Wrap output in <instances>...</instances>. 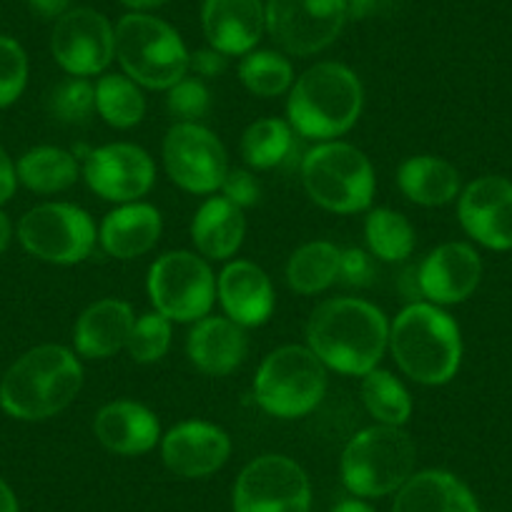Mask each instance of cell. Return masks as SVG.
I'll return each instance as SVG.
<instances>
[{
  "label": "cell",
  "instance_id": "cell-1",
  "mask_svg": "<svg viewBox=\"0 0 512 512\" xmlns=\"http://www.w3.org/2000/svg\"><path fill=\"white\" fill-rule=\"evenodd\" d=\"M309 349L324 367L364 377L390 347V324L382 309L357 297H334L319 304L307 324Z\"/></svg>",
  "mask_w": 512,
  "mask_h": 512
},
{
  "label": "cell",
  "instance_id": "cell-2",
  "mask_svg": "<svg viewBox=\"0 0 512 512\" xmlns=\"http://www.w3.org/2000/svg\"><path fill=\"white\" fill-rule=\"evenodd\" d=\"M81 387L76 354L61 344H41L11 364L0 382V407L16 420L41 422L66 410Z\"/></svg>",
  "mask_w": 512,
  "mask_h": 512
},
{
  "label": "cell",
  "instance_id": "cell-3",
  "mask_svg": "<svg viewBox=\"0 0 512 512\" xmlns=\"http://www.w3.org/2000/svg\"><path fill=\"white\" fill-rule=\"evenodd\" d=\"M362 103V83L352 68L337 61L317 63L289 91V126L302 139L334 141L357 123Z\"/></svg>",
  "mask_w": 512,
  "mask_h": 512
},
{
  "label": "cell",
  "instance_id": "cell-4",
  "mask_svg": "<svg viewBox=\"0 0 512 512\" xmlns=\"http://www.w3.org/2000/svg\"><path fill=\"white\" fill-rule=\"evenodd\" d=\"M390 349L407 377L427 387H440L460 369V327L437 304L412 302L390 327Z\"/></svg>",
  "mask_w": 512,
  "mask_h": 512
},
{
  "label": "cell",
  "instance_id": "cell-5",
  "mask_svg": "<svg viewBox=\"0 0 512 512\" xmlns=\"http://www.w3.org/2000/svg\"><path fill=\"white\" fill-rule=\"evenodd\" d=\"M417 447L402 427L374 425L357 432L342 452V482L354 497H384L415 475Z\"/></svg>",
  "mask_w": 512,
  "mask_h": 512
},
{
  "label": "cell",
  "instance_id": "cell-6",
  "mask_svg": "<svg viewBox=\"0 0 512 512\" xmlns=\"http://www.w3.org/2000/svg\"><path fill=\"white\" fill-rule=\"evenodd\" d=\"M116 58L131 81L151 91H169L189 71V51L176 28L149 13L118 21Z\"/></svg>",
  "mask_w": 512,
  "mask_h": 512
},
{
  "label": "cell",
  "instance_id": "cell-7",
  "mask_svg": "<svg viewBox=\"0 0 512 512\" xmlns=\"http://www.w3.org/2000/svg\"><path fill=\"white\" fill-rule=\"evenodd\" d=\"M327 392V367L309 347L274 349L254 377V397L267 415L297 420L317 410Z\"/></svg>",
  "mask_w": 512,
  "mask_h": 512
},
{
  "label": "cell",
  "instance_id": "cell-8",
  "mask_svg": "<svg viewBox=\"0 0 512 512\" xmlns=\"http://www.w3.org/2000/svg\"><path fill=\"white\" fill-rule=\"evenodd\" d=\"M302 184L309 199L334 214H357L372 206V161L357 146L322 141L302 159Z\"/></svg>",
  "mask_w": 512,
  "mask_h": 512
},
{
  "label": "cell",
  "instance_id": "cell-9",
  "mask_svg": "<svg viewBox=\"0 0 512 512\" xmlns=\"http://www.w3.org/2000/svg\"><path fill=\"white\" fill-rule=\"evenodd\" d=\"M149 297L159 314L171 322H199L216 302V277L204 256L194 251H169L149 269Z\"/></svg>",
  "mask_w": 512,
  "mask_h": 512
},
{
  "label": "cell",
  "instance_id": "cell-10",
  "mask_svg": "<svg viewBox=\"0 0 512 512\" xmlns=\"http://www.w3.org/2000/svg\"><path fill=\"white\" fill-rule=\"evenodd\" d=\"M18 239L23 249L41 262L71 264L88 259L96 246V224L76 204H41L28 211L18 224Z\"/></svg>",
  "mask_w": 512,
  "mask_h": 512
},
{
  "label": "cell",
  "instance_id": "cell-11",
  "mask_svg": "<svg viewBox=\"0 0 512 512\" xmlns=\"http://www.w3.org/2000/svg\"><path fill=\"white\" fill-rule=\"evenodd\" d=\"M234 512H309L312 485L302 465L284 455H262L239 472Z\"/></svg>",
  "mask_w": 512,
  "mask_h": 512
},
{
  "label": "cell",
  "instance_id": "cell-12",
  "mask_svg": "<svg viewBox=\"0 0 512 512\" xmlns=\"http://www.w3.org/2000/svg\"><path fill=\"white\" fill-rule=\"evenodd\" d=\"M344 23V0H267V31L289 56L324 51L337 41Z\"/></svg>",
  "mask_w": 512,
  "mask_h": 512
},
{
  "label": "cell",
  "instance_id": "cell-13",
  "mask_svg": "<svg viewBox=\"0 0 512 512\" xmlns=\"http://www.w3.org/2000/svg\"><path fill=\"white\" fill-rule=\"evenodd\" d=\"M164 166L189 194H214L229 174L226 149L201 123H174L164 139Z\"/></svg>",
  "mask_w": 512,
  "mask_h": 512
},
{
  "label": "cell",
  "instance_id": "cell-14",
  "mask_svg": "<svg viewBox=\"0 0 512 512\" xmlns=\"http://www.w3.org/2000/svg\"><path fill=\"white\" fill-rule=\"evenodd\" d=\"M51 51L58 66L71 76H98L116 58V28L93 8H71L56 21Z\"/></svg>",
  "mask_w": 512,
  "mask_h": 512
},
{
  "label": "cell",
  "instance_id": "cell-15",
  "mask_svg": "<svg viewBox=\"0 0 512 512\" xmlns=\"http://www.w3.org/2000/svg\"><path fill=\"white\" fill-rule=\"evenodd\" d=\"M83 179L101 199L131 204L154 189V159L136 144H106L88 151Z\"/></svg>",
  "mask_w": 512,
  "mask_h": 512
},
{
  "label": "cell",
  "instance_id": "cell-16",
  "mask_svg": "<svg viewBox=\"0 0 512 512\" xmlns=\"http://www.w3.org/2000/svg\"><path fill=\"white\" fill-rule=\"evenodd\" d=\"M460 224L477 244L492 251L512 249V181L480 176L460 194Z\"/></svg>",
  "mask_w": 512,
  "mask_h": 512
},
{
  "label": "cell",
  "instance_id": "cell-17",
  "mask_svg": "<svg viewBox=\"0 0 512 512\" xmlns=\"http://www.w3.org/2000/svg\"><path fill=\"white\" fill-rule=\"evenodd\" d=\"M417 279L422 297L430 304H460L480 287L482 259L465 241H447L422 259Z\"/></svg>",
  "mask_w": 512,
  "mask_h": 512
},
{
  "label": "cell",
  "instance_id": "cell-18",
  "mask_svg": "<svg viewBox=\"0 0 512 512\" xmlns=\"http://www.w3.org/2000/svg\"><path fill=\"white\" fill-rule=\"evenodd\" d=\"M231 455V440L219 425L186 420L161 437L164 465L184 480H199L219 472Z\"/></svg>",
  "mask_w": 512,
  "mask_h": 512
},
{
  "label": "cell",
  "instance_id": "cell-19",
  "mask_svg": "<svg viewBox=\"0 0 512 512\" xmlns=\"http://www.w3.org/2000/svg\"><path fill=\"white\" fill-rule=\"evenodd\" d=\"M201 26L211 48L224 56H246L267 31L264 0H204Z\"/></svg>",
  "mask_w": 512,
  "mask_h": 512
},
{
  "label": "cell",
  "instance_id": "cell-20",
  "mask_svg": "<svg viewBox=\"0 0 512 512\" xmlns=\"http://www.w3.org/2000/svg\"><path fill=\"white\" fill-rule=\"evenodd\" d=\"M216 294L224 307L226 317L239 327H262L274 314L272 279L262 267L246 259H236L224 267L216 279Z\"/></svg>",
  "mask_w": 512,
  "mask_h": 512
},
{
  "label": "cell",
  "instance_id": "cell-21",
  "mask_svg": "<svg viewBox=\"0 0 512 512\" xmlns=\"http://www.w3.org/2000/svg\"><path fill=\"white\" fill-rule=\"evenodd\" d=\"M98 442L113 455H146L161 442L159 417L134 400H116L101 407L93 420Z\"/></svg>",
  "mask_w": 512,
  "mask_h": 512
},
{
  "label": "cell",
  "instance_id": "cell-22",
  "mask_svg": "<svg viewBox=\"0 0 512 512\" xmlns=\"http://www.w3.org/2000/svg\"><path fill=\"white\" fill-rule=\"evenodd\" d=\"M246 352H249V342H246L244 327L231 322L229 317L199 319L186 339L189 362L209 377H226L234 372L246 359Z\"/></svg>",
  "mask_w": 512,
  "mask_h": 512
},
{
  "label": "cell",
  "instance_id": "cell-23",
  "mask_svg": "<svg viewBox=\"0 0 512 512\" xmlns=\"http://www.w3.org/2000/svg\"><path fill=\"white\" fill-rule=\"evenodd\" d=\"M161 229H164V221L156 206L131 201V204H121L118 209L108 211L98 229V241L106 254L128 262V259L149 254L159 244Z\"/></svg>",
  "mask_w": 512,
  "mask_h": 512
},
{
  "label": "cell",
  "instance_id": "cell-24",
  "mask_svg": "<svg viewBox=\"0 0 512 512\" xmlns=\"http://www.w3.org/2000/svg\"><path fill=\"white\" fill-rule=\"evenodd\" d=\"M134 322V309H131V304L121 302V299L93 302L73 327L76 352L86 359L113 357L118 349H126Z\"/></svg>",
  "mask_w": 512,
  "mask_h": 512
},
{
  "label": "cell",
  "instance_id": "cell-25",
  "mask_svg": "<svg viewBox=\"0 0 512 512\" xmlns=\"http://www.w3.org/2000/svg\"><path fill=\"white\" fill-rule=\"evenodd\" d=\"M392 512H480V505L452 472L422 470L397 490Z\"/></svg>",
  "mask_w": 512,
  "mask_h": 512
},
{
  "label": "cell",
  "instance_id": "cell-26",
  "mask_svg": "<svg viewBox=\"0 0 512 512\" xmlns=\"http://www.w3.org/2000/svg\"><path fill=\"white\" fill-rule=\"evenodd\" d=\"M246 234V221L239 206L226 196H211L191 221V241L196 251L214 262H226L239 251Z\"/></svg>",
  "mask_w": 512,
  "mask_h": 512
},
{
  "label": "cell",
  "instance_id": "cell-27",
  "mask_svg": "<svg viewBox=\"0 0 512 512\" xmlns=\"http://www.w3.org/2000/svg\"><path fill=\"white\" fill-rule=\"evenodd\" d=\"M400 191L420 206H445L460 196V171L437 156H412L397 171Z\"/></svg>",
  "mask_w": 512,
  "mask_h": 512
},
{
  "label": "cell",
  "instance_id": "cell-28",
  "mask_svg": "<svg viewBox=\"0 0 512 512\" xmlns=\"http://www.w3.org/2000/svg\"><path fill=\"white\" fill-rule=\"evenodd\" d=\"M18 181L36 194H58L78 181V161L71 151L56 146H36L21 156L16 166Z\"/></svg>",
  "mask_w": 512,
  "mask_h": 512
},
{
  "label": "cell",
  "instance_id": "cell-29",
  "mask_svg": "<svg viewBox=\"0 0 512 512\" xmlns=\"http://www.w3.org/2000/svg\"><path fill=\"white\" fill-rule=\"evenodd\" d=\"M297 139L289 121L282 118H259L249 123L241 136V156L256 171H267L292 161Z\"/></svg>",
  "mask_w": 512,
  "mask_h": 512
},
{
  "label": "cell",
  "instance_id": "cell-30",
  "mask_svg": "<svg viewBox=\"0 0 512 512\" xmlns=\"http://www.w3.org/2000/svg\"><path fill=\"white\" fill-rule=\"evenodd\" d=\"M342 249L332 241H309L299 246L287 264V284L297 294H319L339 279Z\"/></svg>",
  "mask_w": 512,
  "mask_h": 512
},
{
  "label": "cell",
  "instance_id": "cell-31",
  "mask_svg": "<svg viewBox=\"0 0 512 512\" xmlns=\"http://www.w3.org/2000/svg\"><path fill=\"white\" fill-rule=\"evenodd\" d=\"M96 111L108 126L134 128L146 116V98L126 73H106L96 83Z\"/></svg>",
  "mask_w": 512,
  "mask_h": 512
},
{
  "label": "cell",
  "instance_id": "cell-32",
  "mask_svg": "<svg viewBox=\"0 0 512 512\" xmlns=\"http://www.w3.org/2000/svg\"><path fill=\"white\" fill-rule=\"evenodd\" d=\"M369 254L379 262H405L415 251V229L395 209H372L364 221Z\"/></svg>",
  "mask_w": 512,
  "mask_h": 512
},
{
  "label": "cell",
  "instance_id": "cell-33",
  "mask_svg": "<svg viewBox=\"0 0 512 512\" xmlns=\"http://www.w3.org/2000/svg\"><path fill=\"white\" fill-rule=\"evenodd\" d=\"M362 402L379 425L405 427L412 417V397L405 384L387 369H372L362 377Z\"/></svg>",
  "mask_w": 512,
  "mask_h": 512
},
{
  "label": "cell",
  "instance_id": "cell-34",
  "mask_svg": "<svg viewBox=\"0 0 512 512\" xmlns=\"http://www.w3.org/2000/svg\"><path fill=\"white\" fill-rule=\"evenodd\" d=\"M239 78L246 91L259 98H274L292 91L294 68L277 51H251L241 58Z\"/></svg>",
  "mask_w": 512,
  "mask_h": 512
},
{
  "label": "cell",
  "instance_id": "cell-35",
  "mask_svg": "<svg viewBox=\"0 0 512 512\" xmlns=\"http://www.w3.org/2000/svg\"><path fill=\"white\" fill-rule=\"evenodd\" d=\"M171 347V319L159 312H146L131 327L126 352L139 364H154L166 357Z\"/></svg>",
  "mask_w": 512,
  "mask_h": 512
},
{
  "label": "cell",
  "instance_id": "cell-36",
  "mask_svg": "<svg viewBox=\"0 0 512 512\" xmlns=\"http://www.w3.org/2000/svg\"><path fill=\"white\" fill-rule=\"evenodd\" d=\"M93 111H96V86H91L86 78H66L48 96V113L68 126L88 123Z\"/></svg>",
  "mask_w": 512,
  "mask_h": 512
},
{
  "label": "cell",
  "instance_id": "cell-37",
  "mask_svg": "<svg viewBox=\"0 0 512 512\" xmlns=\"http://www.w3.org/2000/svg\"><path fill=\"white\" fill-rule=\"evenodd\" d=\"M166 108L179 123H199L211 108V93L204 81L196 76H184L179 83L169 88Z\"/></svg>",
  "mask_w": 512,
  "mask_h": 512
},
{
  "label": "cell",
  "instance_id": "cell-38",
  "mask_svg": "<svg viewBox=\"0 0 512 512\" xmlns=\"http://www.w3.org/2000/svg\"><path fill=\"white\" fill-rule=\"evenodd\" d=\"M28 83V56L21 43L0 36V108L21 98Z\"/></svg>",
  "mask_w": 512,
  "mask_h": 512
},
{
  "label": "cell",
  "instance_id": "cell-39",
  "mask_svg": "<svg viewBox=\"0 0 512 512\" xmlns=\"http://www.w3.org/2000/svg\"><path fill=\"white\" fill-rule=\"evenodd\" d=\"M377 277L374 269V256L367 254L364 249H344L339 256V279L337 282L347 284V287H369Z\"/></svg>",
  "mask_w": 512,
  "mask_h": 512
},
{
  "label": "cell",
  "instance_id": "cell-40",
  "mask_svg": "<svg viewBox=\"0 0 512 512\" xmlns=\"http://www.w3.org/2000/svg\"><path fill=\"white\" fill-rule=\"evenodd\" d=\"M221 191L229 201H234L239 209H249L262 201V186L256 181V176L246 169H229Z\"/></svg>",
  "mask_w": 512,
  "mask_h": 512
},
{
  "label": "cell",
  "instance_id": "cell-41",
  "mask_svg": "<svg viewBox=\"0 0 512 512\" xmlns=\"http://www.w3.org/2000/svg\"><path fill=\"white\" fill-rule=\"evenodd\" d=\"M229 56H224L221 51L216 48H199V51L189 53V68L196 73L199 78H216L226 71Z\"/></svg>",
  "mask_w": 512,
  "mask_h": 512
},
{
  "label": "cell",
  "instance_id": "cell-42",
  "mask_svg": "<svg viewBox=\"0 0 512 512\" xmlns=\"http://www.w3.org/2000/svg\"><path fill=\"white\" fill-rule=\"evenodd\" d=\"M400 0H344L347 21H367V18L387 16L397 8Z\"/></svg>",
  "mask_w": 512,
  "mask_h": 512
},
{
  "label": "cell",
  "instance_id": "cell-43",
  "mask_svg": "<svg viewBox=\"0 0 512 512\" xmlns=\"http://www.w3.org/2000/svg\"><path fill=\"white\" fill-rule=\"evenodd\" d=\"M18 186V174L13 161L8 159V154L0 149V204H6L13 194H16Z\"/></svg>",
  "mask_w": 512,
  "mask_h": 512
},
{
  "label": "cell",
  "instance_id": "cell-44",
  "mask_svg": "<svg viewBox=\"0 0 512 512\" xmlns=\"http://www.w3.org/2000/svg\"><path fill=\"white\" fill-rule=\"evenodd\" d=\"M33 13H38L41 18H61L63 13L71 11V0H28Z\"/></svg>",
  "mask_w": 512,
  "mask_h": 512
},
{
  "label": "cell",
  "instance_id": "cell-45",
  "mask_svg": "<svg viewBox=\"0 0 512 512\" xmlns=\"http://www.w3.org/2000/svg\"><path fill=\"white\" fill-rule=\"evenodd\" d=\"M121 3L131 13H146V11H154V8L166 6L169 0H121Z\"/></svg>",
  "mask_w": 512,
  "mask_h": 512
},
{
  "label": "cell",
  "instance_id": "cell-46",
  "mask_svg": "<svg viewBox=\"0 0 512 512\" xmlns=\"http://www.w3.org/2000/svg\"><path fill=\"white\" fill-rule=\"evenodd\" d=\"M0 512H18V500L11 487L0 480Z\"/></svg>",
  "mask_w": 512,
  "mask_h": 512
},
{
  "label": "cell",
  "instance_id": "cell-47",
  "mask_svg": "<svg viewBox=\"0 0 512 512\" xmlns=\"http://www.w3.org/2000/svg\"><path fill=\"white\" fill-rule=\"evenodd\" d=\"M332 512H374V507H369L359 497H352V500H342L337 507H332Z\"/></svg>",
  "mask_w": 512,
  "mask_h": 512
},
{
  "label": "cell",
  "instance_id": "cell-48",
  "mask_svg": "<svg viewBox=\"0 0 512 512\" xmlns=\"http://www.w3.org/2000/svg\"><path fill=\"white\" fill-rule=\"evenodd\" d=\"M11 236H13L11 219L6 216V211H0V254L8 249V244H11Z\"/></svg>",
  "mask_w": 512,
  "mask_h": 512
}]
</instances>
